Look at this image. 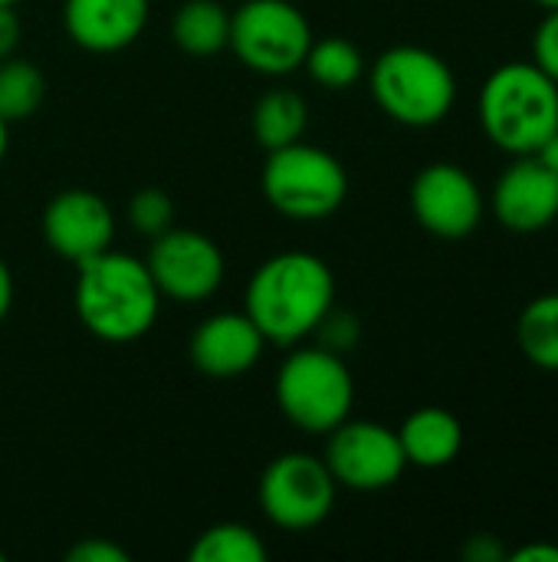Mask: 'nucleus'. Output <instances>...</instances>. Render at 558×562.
<instances>
[{
  "label": "nucleus",
  "instance_id": "obj_3",
  "mask_svg": "<svg viewBox=\"0 0 558 562\" xmlns=\"http://www.w3.org/2000/svg\"><path fill=\"white\" fill-rule=\"evenodd\" d=\"M480 125L510 155H533L558 128V82L533 59L503 63L480 89Z\"/></svg>",
  "mask_w": 558,
  "mask_h": 562
},
{
  "label": "nucleus",
  "instance_id": "obj_16",
  "mask_svg": "<svg viewBox=\"0 0 558 562\" xmlns=\"http://www.w3.org/2000/svg\"><path fill=\"white\" fill-rule=\"evenodd\" d=\"M398 441H401L408 464L424 468V471H437V468H447L460 454L464 425L447 408L428 405V408H418L414 415L405 418V425L398 428Z\"/></svg>",
  "mask_w": 558,
  "mask_h": 562
},
{
  "label": "nucleus",
  "instance_id": "obj_19",
  "mask_svg": "<svg viewBox=\"0 0 558 562\" xmlns=\"http://www.w3.org/2000/svg\"><path fill=\"white\" fill-rule=\"evenodd\" d=\"M516 342L533 366L558 372V293H543L523 310Z\"/></svg>",
  "mask_w": 558,
  "mask_h": 562
},
{
  "label": "nucleus",
  "instance_id": "obj_21",
  "mask_svg": "<svg viewBox=\"0 0 558 562\" xmlns=\"http://www.w3.org/2000/svg\"><path fill=\"white\" fill-rule=\"evenodd\" d=\"M43 95H46V79L30 59H16V56L0 59V119L7 125L30 119L43 105Z\"/></svg>",
  "mask_w": 558,
  "mask_h": 562
},
{
  "label": "nucleus",
  "instance_id": "obj_29",
  "mask_svg": "<svg viewBox=\"0 0 558 562\" xmlns=\"http://www.w3.org/2000/svg\"><path fill=\"white\" fill-rule=\"evenodd\" d=\"M513 562H558V547L549 543H529L513 553Z\"/></svg>",
  "mask_w": 558,
  "mask_h": 562
},
{
  "label": "nucleus",
  "instance_id": "obj_15",
  "mask_svg": "<svg viewBox=\"0 0 558 562\" xmlns=\"http://www.w3.org/2000/svg\"><path fill=\"white\" fill-rule=\"evenodd\" d=\"M148 10V0H66L62 26L89 53H118L141 36Z\"/></svg>",
  "mask_w": 558,
  "mask_h": 562
},
{
  "label": "nucleus",
  "instance_id": "obj_24",
  "mask_svg": "<svg viewBox=\"0 0 558 562\" xmlns=\"http://www.w3.org/2000/svg\"><path fill=\"white\" fill-rule=\"evenodd\" d=\"M316 333H319V339H322V349H329V352H349L355 342H358V319L355 316H349V313H335V310H329L326 313V319L316 326Z\"/></svg>",
  "mask_w": 558,
  "mask_h": 562
},
{
  "label": "nucleus",
  "instance_id": "obj_18",
  "mask_svg": "<svg viewBox=\"0 0 558 562\" xmlns=\"http://www.w3.org/2000/svg\"><path fill=\"white\" fill-rule=\"evenodd\" d=\"M306 122H309V109L303 95L293 89H273L253 109V135L266 151L299 142Z\"/></svg>",
  "mask_w": 558,
  "mask_h": 562
},
{
  "label": "nucleus",
  "instance_id": "obj_35",
  "mask_svg": "<svg viewBox=\"0 0 558 562\" xmlns=\"http://www.w3.org/2000/svg\"><path fill=\"white\" fill-rule=\"evenodd\" d=\"M3 560H7V553H3V550H0V562H3Z\"/></svg>",
  "mask_w": 558,
  "mask_h": 562
},
{
  "label": "nucleus",
  "instance_id": "obj_14",
  "mask_svg": "<svg viewBox=\"0 0 558 562\" xmlns=\"http://www.w3.org/2000/svg\"><path fill=\"white\" fill-rule=\"evenodd\" d=\"M263 333L247 313L207 316L191 336V362L210 379H237L250 372L263 356Z\"/></svg>",
  "mask_w": 558,
  "mask_h": 562
},
{
  "label": "nucleus",
  "instance_id": "obj_12",
  "mask_svg": "<svg viewBox=\"0 0 558 562\" xmlns=\"http://www.w3.org/2000/svg\"><path fill=\"white\" fill-rule=\"evenodd\" d=\"M43 237L53 254L76 267L95 254H105L115 237V214L95 191L69 188L59 191L43 211Z\"/></svg>",
  "mask_w": 558,
  "mask_h": 562
},
{
  "label": "nucleus",
  "instance_id": "obj_17",
  "mask_svg": "<svg viewBox=\"0 0 558 562\" xmlns=\"http://www.w3.org/2000/svg\"><path fill=\"white\" fill-rule=\"evenodd\" d=\"M171 36L191 56H214L230 43V13L217 0H187L171 20Z\"/></svg>",
  "mask_w": 558,
  "mask_h": 562
},
{
  "label": "nucleus",
  "instance_id": "obj_13",
  "mask_svg": "<svg viewBox=\"0 0 558 562\" xmlns=\"http://www.w3.org/2000/svg\"><path fill=\"white\" fill-rule=\"evenodd\" d=\"M493 214L516 234L549 227L558 217V175L536 155H520V161H513L493 188Z\"/></svg>",
  "mask_w": 558,
  "mask_h": 562
},
{
  "label": "nucleus",
  "instance_id": "obj_33",
  "mask_svg": "<svg viewBox=\"0 0 558 562\" xmlns=\"http://www.w3.org/2000/svg\"><path fill=\"white\" fill-rule=\"evenodd\" d=\"M539 7H546V10H558V0H536Z\"/></svg>",
  "mask_w": 558,
  "mask_h": 562
},
{
  "label": "nucleus",
  "instance_id": "obj_32",
  "mask_svg": "<svg viewBox=\"0 0 558 562\" xmlns=\"http://www.w3.org/2000/svg\"><path fill=\"white\" fill-rule=\"evenodd\" d=\"M7 145H10V125L0 119V161H3V155H7Z\"/></svg>",
  "mask_w": 558,
  "mask_h": 562
},
{
  "label": "nucleus",
  "instance_id": "obj_22",
  "mask_svg": "<svg viewBox=\"0 0 558 562\" xmlns=\"http://www.w3.org/2000/svg\"><path fill=\"white\" fill-rule=\"evenodd\" d=\"M191 562H263L266 547L263 540L243 524H217L204 530L194 547L187 550Z\"/></svg>",
  "mask_w": 558,
  "mask_h": 562
},
{
  "label": "nucleus",
  "instance_id": "obj_5",
  "mask_svg": "<svg viewBox=\"0 0 558 562\" xmlns=\"http://www.w3.org/2000/svg\"><path fill=\"white\" fill-rule=\"evenodd\" d=\"M276 405L306 435H329L355 405V382L339 352L296 349L276 372Z\"/></svg>",
  "mask_w": 558,
  "mask_h": 562
},
{
  "label": "nucleus",
  "instance_id": "obj_20",
  "mask_svg": "<svg viewBox=\"0 0 558 562\" xmlns=\"http://www.w3.org/2000/svg\"><path fill=\"white\" fill-rule=\"evenodd\" d=\"M303 66L312 76V82H319L326 89H349L365 72V59H362L358 46L349 43L345 36H326L319 43L312 40Z\"/></svg>",
  "mask_w": 558,
  "mask_h": 562
},
{
  "label": "nucleus",
  "instance_id": "obj_26",
  "mask_svg": "<svg viewBox=\"0 0 558 562\" xmlns=\"http://www.w3.org/2000/svg\"><path fill=\"white\" fill-rule=\"evenodd\" d=\"M69 562H128V553L118 550L115 543L109 540H82L76 543L69 553H66Z\"/></svg>",
  "mask_w": 558,
  "mask_h": 562
},
{
  "label": "nucleus",
  "instance_id": "obj_34",
  "mask_svg": "<svg viewBox=\"0 0 558 562\" xmlns=\"http://www.w3.org/2000/svg\"><path fill=\"white\" fill-rule=\"evenodd\" d=\"M20 0H0V7H16Z\"/></svg>",
  "mask_w": 558,
  "mask_h": 562
},
{
  "label": "nucleus",
  "instance_id": "obj_30",
  "mask_svg": "<svg viewBox=\"0 0 558 562\" xmlns=\"http://www.w3.org/2000/svg\"><path fill=\"white\" fill-rule=\"evenodd\" d=\"M10 306H13V273H10V267L0 260V323L7 319Z\"/></svg>",
  "mask_w": 558,
  "mask_h": 562
},
{
  "label": "nucleus",
  "instance_id": "obj_4",
  "mask_svg": "<svg viewBox=\"0 0 558 562\" xmlns=\"http://www.w3.org/2000/svg\"><path fill=\"white\" fill-rule=\"evenodd\" d=\"M372 95L401 125L428 128L447 119L457 99L451 66L424 46H391L372 66Z\"/></svg>",
  "mask_w": 558,
  "mask_h": 562
},
{
  "label": "nucleus",
  "instance_id": "obj_9",
  "mask_svg": "<svg viewBox=\"0 0 558 562\" xmlns=\"http://www.w3.org/2000/svg\"><path fill=\"white\" fill-rule=\"evenodd\" d=\"M322 461L332 471L335 484L365 494L398 484V477L408 468L398 431L378 422H349V418L329 431Z\"/></svg>",
  "mask_w": 558,
  "mask_h": 562
},
{
  "label": "nucleus",
  "instance_id": "obj_2",
  "mask_svg": "<svg viewBox=\"0 0 558 562\" xmlns=\"http://www.w3.org/2000/svg\"><path fill=\"white\" fill-rule=\"evenodd\" d=\"M161 310V293L145 260L128 254H95L79 263L76 277V313L82 326L102 342L141 339Z\"/></svg>",
  "mask_w": 558,
  "mask_h": 562
},
{
  "label": "nucleus",
  "instance_id": "obj_25",
  "mask_svg": "<svg viewBox=\"0 0 558 562\" xmlns=\"http://www.w3.org/2000/svg\"><path fill=\"white\" fill-rule=\"evenodd\" d=\"M533 63L558 82V10H549L533 36Z\"/></svg>",
  "mask_w": 558,
  "mask_h": 562
},
{
  "label": "nucleus",
  "instance_id": "obj_10",
  "mask_svg": "<svg viewBox=\"0 0 558 562\" xmlns=\"http://www.w3.org/2000/svg\"><path fill=\"white\" fill-rule=\"evenodd\" d=\"M148 273L161 296L174 303H204L224 283L220 247L197 231H164L148 254Z\"/></svg>",
  "mask_w": 558,
  "mask_h": 562
},
{
  "label": "nucleus",
  "instance_id": "obj_1",
  "mask_svg": "<svg viewBox=\"0 0 558 562\" xmlns=\"http://www.w3.org/2000/svg\"><path fill=\"white\" fill-rule=\"evenodd\" d=\"M335 303V277L316 254L289 250L260 263L247 283V316L266 342L293 346L316 333Z\"/></svg>",
  "mask_w": 558,
  "mask_h": 562
},
{
  "label": "nucleus",
  "instance_id": "obj_7",
  "mask_svg": "<svg viewBox=\"0 0 558 562\" xmlns=\"http://www.w3.org/2000/svg\"><path fill=\"white\" fill-rule=\"evenodd\" d=\"M243 66L263 76H289L306 63L312 30L289 0H247L230 13V43Z\"/></svg>",
  "mask_w": 558,
  "mask_h": 562
},
{
  "label": "nucleus",
  "instance_id": "obj_11",
  "mask_svg": "<svg viewBox=\"0 0 558 562\" xmlns=\"http://www.w3.org/2000/svg\"><path fill=\"white\" fill-rule=\"evenodd\" d=\"M411 211L434 237L460 240L483 221V194L460 165L434 161L411 184Z\"/></svg>",
  "mask_w": 558,
  "mask_h": 562
},
{
  "label": "nucleus",
  "instance_id": "obj_23",
  "mask_svg": "<svg viewBox=\"0 0 558 562\" xmlns=\"http://www.w3.org/2000/svg\"><path fill=\"white\" fill-rule=\"evenodd\" d=\"M128 221L138 234L145 237H158L164 231H171L174 224V201L168 191L161 188H141L132 201H128Z\"/></svg>",
  "mask_w": 558,
  "mask_h": 562
},
{
  "label": "nucleus",
  "instance_id": "obj_27",
  "mask_svg": "<svg viewBox=\"0 0 558 562\" xmlns=\"http://www.w3.org/2000/svg\"><path fill=\"white\" fill-rule=\"evenodd\" d=\"M464 560L470 562H500L506 560L503 547L493 540V537H474L467 547H464Z\"/></svg>",
  "mask_w": 558,
  "mask_h": 562
},
{
  "label": "nucleus",
  "instance_id": "obj_31",
  "mask_svg": "<svg viewBox=\"0 0 558 562\" xmlns=\"http://www.w3.org/2000/svg\"><path fill=\"white\" fill-rule=\"evenodd\" d=\"M533 155H536L549 171H556L558 175V128L549 135V138H546V142H543V145H539V148H536V151H533Z\"/></svg>",
  "mask_w": 558,
  "mask_h": 562
},
{
  "label": "nucleus",
  "instance_id": "obj_28",
  "mask_svg": "<svg viewBox=\"0 0 558 562\" xmlns=\"http://www.w3.org/2000/svg\"><path fill=\"white\" fill-rule=\"evenodd\" d=\"M16 43H20V20L13 7H0V59L13 56Z\"/></svg>",
  "mask_w": 558,
  "mask_h": 562
},
{
  "label": "nucleus",
  "instance_id": "obj_6",
  "mask_svg": "<svg viewBox=\"0 0 558 562\" xmlns=\"http://www.w3.org/2000/svg\"><path fill=\"white\" fill-rule=\"evenodd\" d=\"M266 201L293 221H322L335 214L349 194V175L342 161L316 145H283L273 148L263 165Z\"/></svg>",
  "mask_w": 558,
  "mask_h": 562
},
{
  "label": "nucleus",
  "instance_id": "obj_8",
  "mask_svg": "<svg viewBox=\"0 0 558 562\" xmlns=\"http://www.w3.org/2000/svg\"><path fill=\"white\" fill-rule=\"evenodd\" d=\"M335 477L322 458L280 454L260 477V507L283 530H312L335 507Z\"/></svg>",
  "mask_w": 558,
  "mask_h": 562
}]
</instances>
